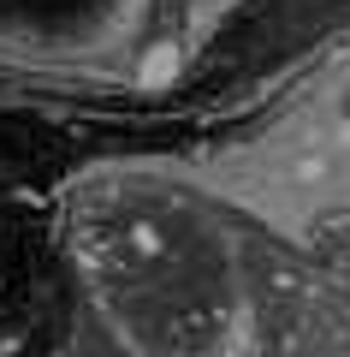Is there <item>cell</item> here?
<instances>
[{"instance_id":"obj_1","label":"cell","mask_w":350,"mask_h":357,"mask_svg":"<svg viewBox=\"0 0 350 357\" xmlns=\"http://www.w3.org/2000/svg\"><path fill=\"white\" fill-rule=\"evenodd\" d=\"M125 0H0V36H54L72 42L89 30H113Z\"/></svg>"}]
</instances>
